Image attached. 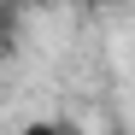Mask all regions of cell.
<instances>
[{"instance_id":"obj_1","label":"cell","mask_w":135,"mask_h":135,"mask_svg":"<svg viewBox=\"0 0 135 135\" xmlns=\"http://www.w3.org/2000/svg\"><path fill=\"white\" fill-rule=\"evenodd\" d=\"M18 135H76L71 123H53V118H35V123H24Z\"/></svg>"}]
</instances>
